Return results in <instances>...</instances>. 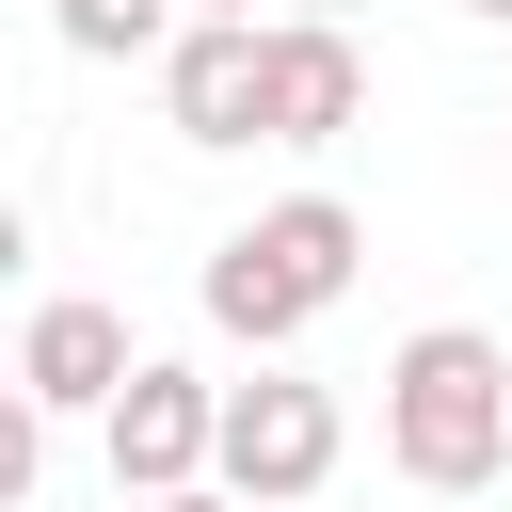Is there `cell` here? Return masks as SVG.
<instances>
[{
  "label": "cell",
  "instance_id": "cell-1",
  "mask_svg": "<svg viewBox=\"0 0 512 512\" xmlns=\"http://www.w3.org/2000/svg\"><path fill=\"white\" fill-rule=\"evenodd\" d=\"M384 464L416 496H496L512 480V352L480 320H416L384 352Z\"/></svg>",
  "mask_w": 512,
  "mask_h": 512
},
{
  "label": "cell",
  "instance_id": "cell-2",
  "mask_svg": "<svg viewBox=\"0 0 512 512\" xmlns=\"http://www.w3.org/2000/svg\"><path fill=\"white\" fill-rule=\"evenodd\" d=\"M352 256H368L352 192H288V208H256V224L208 240V320H224L240 352H288V336L352 288Z\"/></svg>",
  "mask_w": 512,
  "mask_h": 512
},
{
  "label": "cell",
  "instance_id": "cell-3",
  "mask_svg": "<svg viewBox=\"0 0 512 512\" xmlns=\"http://www.w3.org/2000/svg\"><path fill=\"white\" fill-rule=\"evenodd\" d=\"M336 448H352V416H336V384H304V368H256V384H224V496L240 512H304L320 480H336Z\"/></svg>",
  "mask_w": 512,
  "mask_h": 512
},
{
  "label": "cell",
  "instance_id": "cell-4",
  "mask_svg": "<svg viewBox=\"0 0 512 512\" xmlns=\"http://www.w3.org/2000/svg\"><path fill=\"white\" fill-rule=\"evenodd\" d=\"M96 448H112V496H128V512H144V496H192V480L224 464V384L176 368V352H144V384L96 416Z\"/></svg>",
  "mask_w": 512,
  "mask_h": 512
},
{
  "label": "cell",
  "instance_id": "cell-5",
  "mask_svg": "<svg viewBox=\"0 0 512 512\" xmlns=\"http://www.w3.org/2000/svg\"><path fill=\"white\" fill-rule=\"evenodd\" d=\"M128 384H144V352H128L112 304H80V288L32 304V336H16V400H32V416H112Z\"/></svg>",
  "mask_w": 512,
  "mask_h": 512
},
{
  "label": "cell",
  "instance_id": "cell-6",
  "mask_svg": "<svg viewBox=\"0 0 512 512\" xmlns=\"http://www.w3.org/2000/svg\"><path fill=\"white\" fill-rule=\"evenodd\" d=\"M160 112L176 144H272V32H176Z\"/></svg>",
  "mask_w": 512,
  "mask_h": 512
},
{
  "label": "cell",
  "instance_id": "cell-7",
  "mask_svg": "<svg viewBox=\"0 0 512 512\" xmlns=\"http://www.w3.org/2000/svg\"><path fill=\"white\" fill-rule=\"evenodd\" d=\"M352 112H368V48H352V32H320V16H272V144H288V160H320Z\"/></svg>",
  "mask_w": 512,
  "mask_h": 512
},
{
  "label": "cell",
  "instance_id": "cell-8",
  "mask_svg": "<svg viewBox=\"0 0 512 512\" xmlns=\"http://www.w3.org/2000/svg\"><path fill=\"white\" fill-rule=\"evenodd\" d=\"M48 32H64L80 64H176L192 0H48Z\"/></svg>",
  "mask_w": 512,
  "mask_h": 512
},
{
  "label": "cell",
  "instance_id": "cell-9",
  "mask_svg": "<svg viewBox=\"0 0 512 512\" xmlns=\"http://www.w3.org/2000/svg\"><path fill=\"white\" fill-rule=\"evenodd\" d=\"M192 32H272V16L256 0H192Z\"/></svg>",
  "mask_w": 512,
  "mask_h": 512
},
{
  "label": "cell",
  "instance_id": "cell-10",
  "mask_svg": "<svg viewBox=\"0 0 512 512\" xmlns=\"http://www.w3.org/2000/svg\"><path fill=\"white\" fill-rule=\"evenodd\" d=\"M144 512H240V496H224V480H192V496H144Z\"/></svg>",
  "mask_w": 512,
  "mask_h": 512
},
{
  "label": "cell",
  "instance_id": "cell-11",
  "mask_svg": "<svg viewBox=\"0 0 512 512\" xmlns=\"http://www.w3.org/2000/svg\"><path fill=\"white\" fill-rule=\"evenodd\" d=\"M288 16H320V32H352V0H288Z\"/></svg>",
  "mask_w": 512,
  "mask_h": 512
},
{
  "label": "cell",
  "instance_id": "cell-12",
  "mask_svg": "<svg viewBox=\"0 0 512 512\" xmlns=\"http://www.w3.org/2000/svg\"><path fill=\"white\" fill-rule=\"evenodd\" d=\"M464 16H496V32H512V0H464Z\"/></svg>",
  "mask_w": 512,
  "mask_h": 512
}]
</instances>
